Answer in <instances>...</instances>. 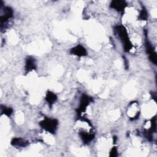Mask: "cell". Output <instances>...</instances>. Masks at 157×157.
Segmentation results:
<instances>
[{"instance_id":"14","label":"cell","mask_w":157,"mask_h":157,"mask_svg":"<svg viewBox=\"0 0 157 157\" xmlns=\"http://www.w3.org/2000/svg\"><path fill=\"white\" fill-rule=\"evenodd\" d=\"M117 155V150L116 147H113L110 151V156H116Z\"/></svg>"},{"instance_id":"8","label":"cell","mask_w":157,"mask_h":157,"mask_svg":"<svg viewBox=\"0 0 157 157\" xmlns=\"http://www.w3.org/2000/svg\"><path fill=\"white\" fill-rule=\"evenodd\" d=\"M36 69V60L32 56H28L26 58L25 61V73L28 74L29 72L31 71L32 70H34Z\"/></svg>"},{"instance_id":"1","label":"cell","mask_w":157,"mask_h":157,"mask_svg":"<svg viewBox=\"0 0 157 157\" xmlns=\"http://www.w3.org/2000/svg\"><path fill=\"white\" fill-rule=\"evenodd\" d=\"M113 30L115 35L121 42L124 51L126 52H129L132 47V44L129 38L126 28L123 25H117L114 27Z\"/></svg>"},{"instance_id":"6","label":"cell","mask_w":157,"mask_h":157,"mask_svg":"<svg viewBox=\"0 0 157 157\" xmlns=\"http://www.w3.org/2000/svg\"><path fill=\"white\" fill-rule=\"evenodd\" d=\"M127 6V3L124 1L116 0L112 1L110 4V7L112 9H115L117 11L120 12H123L124 10V9Z\"/></svg>"},{"instance_id":"10","label":"cell","mask_w":157,"mask_h":157,"mask_svg":"<svg viewBox=\"0 0 157 157\" xmlns=\"http://www.w3.org/2000/svg\"><path fill=\"white\" fill-rule=\"evenodd\" d=\"M11 144H12V145H13L14 147H25L29 144V142H28V141H27L22 138L15 137L12 140Z\"/></svg>"},{"instance_id":"9","label":"cell","mask_w":157,"mask_h":157,"mask_svg":"<svg viewBox=\"0 0 157 157\" xmlns=\"http://www.w3.org/2000/svg\"><path fill=\"white\" fill-rule=\"evenodd\" d=\"M79 136L85 144H88L94 138V134L93 132H87L83 131L79 132Z\"/></svg>"},{"instance_id":"11","label":"cell","mask_w":157,"mask_h":157,"mask_svg":"<svg viewBox=\"0 0 157 157\" xmlns=\"http://www.w3.org/2000/svg\"><path fill=\"white\" fill-rule=\"evenodd\" d=\"M57 100V96L52 91H48L47 92L46 96H45V101L48 104V105L52 107V105L56 102Z\"/></svg>"},{"instance_id":"13","label":"cell","mask_w":157,"mask_h":157,"mask_svg":"<svg viewBox=\"0 0 157 157\" xmlns=\"http://www.w3.org/2000/svg\"><path fill=\"white\" fill-rule=\"evenodd\" d=\"M1 113L2 114H4L6 116H10L11 114L13 112V110L12 108L10 107H7L6 106H1Z\"/></svg>"},{"instance_id":"4","label":"cell","mask_w":157,"mask_h":157,"mask_svg":"<svg viewBox=\"0 0 157 157\" xmlns=\"http://www.w3.org/2000/svg\"><path fill=\"white\" fill-rule=\"evenodd\" d=\"M92 101H93V99L91 97H90L85 94H83L82 95V96L80 97L79 105H78V108L77 109V114L78 115H80L82 113L84 112L86 110L88 105Z\"/></svg>"},{"instance_id":"2","label":"cell","mask_w":157,"mask_h":157,"mask_svg":"<svg viewBox=\"0 0 157 157\" xmlns=\"http://www.w3.org/2000/svg\"><path fill=\"white\" fill-rule=\"evenodd\" d=\"M39 125L45 131L54 134L58 125V121L56 119L45 118L39 122Z\"/></svg>"},{"instance_id":"7","label":"cell","mask_w":157,"mask_h":157,"mask_svg":"<svg viewBox=\"0 0 157 157\" xmlns=\"http://www.w3.org/2000/svg\"><path fill=\"white\" fill-rule=\"evenodd\" d=\"M70 53L79 57L85 56L87 55V52L85 48L80 44H78L70 50Z\"/></svg>"},{"instance_id":"3","label":"cell","mask_w":157,"mask_h":157,"mask_svg":"<svg viewBox=\"0 0 157 157\" xmlns=\"http://www.w3.org/2000/svg\"><path fill=\"white\" fill-rule=\"evenodd\" d=\"M145 48L147 53L148 55L149 59L154 64H156L157 63V56L155 50V48L153 47V45L149 42L148 38L147 37V31L145 30Z\"/></svg>"},{"instance_id":"5","label":"cell","mask_w":157,"mask_h":157,"mask_svg":"<svg viewBox=\"0 0 157 157\" xmlns=\"http://www.w3.org/2000/svg\"><path fill=\"white\" fill-rule=\"evenodd\" d=\"M13 12L11 7L8 6L3 7V14L0 17L1 27L3 26L13 17Z\"/></svg>"},{"instance_id":"12","label":"cell","mask_w":157,"mask_h":157,"mask_svg":"<svg viewBox=\"0 0 157 157\" xmlns=\"http://www.w3.org/2000/svg\"><path fill=\"white\" fill-rule=\"evenodd\" d=\"M147 18H148V12L146 9L143 6L139 13V15L138 17V19L139 20H147Z\"/></svg>"}]
</instances>
